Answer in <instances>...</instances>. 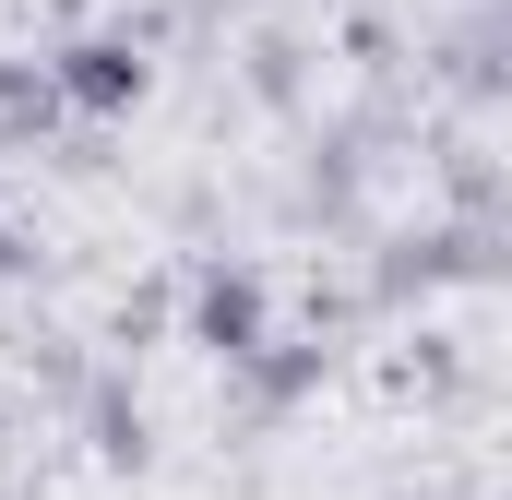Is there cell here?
Wrapping results in <instances>:
<instances>
[{
    "label": "cell",
    "mask_w": 512,
    "mask_h": 500,
    "mask_svg": "<svg viewBox=\"0 0 512 500\" xmlns=\"http://www.w3.org/2000/svg\"><path fill=\"white\" fill-rule=\"evenodd\" d=\"M48 84H60V108H84V120H131L143 84H155V60H143L131 36H72V48L48 60Z\"/></svg>",
    "instance_id": "6da1fadb"
},
{
    "label": "cell",
    "mask_w": 512,
    "mask_h": 500,
    "mask_svg": "<svg viewBox=\"0 0 512 500\" xmlns=\"http://www.w3.org/2000/svg\"><path fill=\"white\" fill-rule=\"evenodd\" d=\"M262 334H274L262 274H251V262H215V274L191 286V346H203V358H251Z\"/></svg>",
    "instance_id": "7a4b0ae2"
},
{
    "label": "cell",
    "mask_w": 512,
    "mask_h": 500,
    "mask_svg": "<svg viewBox=\"0 0 512 500\" xmlns=\"http://www.w3.org/2000/svg\"><path fill=\"white\" fill-rule=\"evenodd\" d=\"M48 120H60L48 60H0V131H12V143H48Z\"/></svg>",
    "instance_id": "277c9868"
},
{
    "label": "cell",
    "mask_w": 512,
    "mask_h": 500,
    "mask_svg": "<svg viewBox=\"0 0 512 500\" xmlns=\"http://www.w3.org/2000/svg\"><path fill=\"white\" fill-rule=\"evenodd\" d=\"M84 429H96V465H143V453H155V429H143V405H131L120 381H96Z\"/></svg>",
    "instance_id": "5b68a950"
},
{
    "label": "cell",
    "mask_w": 512,
    "mask_h": 500,
    "mask_svg": "<svg viewBox=\"0 0 512 500\" xmlns=\"http://www.w3.org/2000/svg\"><path fill=\"white\" fill-rule=\"evenodd\" d=\"M24 262H36V250H24V227H12V215H0V274H24Z\"/></svg>",
    "instance_id": "8992f818"
},
{
    "label": "cell",
    "mask_w": 512,
    "mask_h": 500,
    "mask_svg": "<svg viewBox=\"0 0 512 500\" xmlns=\"http://www.w3.org/2000/svg\"><path fill=\"white\" fill-rule=\"evenodd\" d=\"M227 370L251 381V405H262V417H286V405H298V393L322 381V346H274V334H262L251 358H227Z\"/></svg>",
    "instance_id": "3957f363"
}]
</instances>
